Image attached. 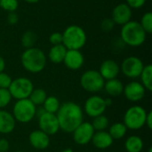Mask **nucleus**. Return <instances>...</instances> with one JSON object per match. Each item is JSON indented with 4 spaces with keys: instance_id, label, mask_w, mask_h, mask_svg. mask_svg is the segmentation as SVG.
I'll return each instance as SVG.
<instances>
[{
    "instance_id": "nucleus-33",
    "label": "nucleus",
    "mask_w": 152,
    "mask_h": 152,
    "mask_svg": "<svg viewBox=\"0 0 152 152\" xmlns=\"http://www.w3.org/2000/svg\"><path fill=\"white\" fill-rule=\"evenodd\" d=\"M115 25L116 24L111 20V18H106V19L102 20V21L101 22V28L105 32H109L114 28Z\"/></svg>"
},
{
    "instance_id": "nucleus-13",
    "label": "nucleus",
    "mask_w": 152,
    "mask_h": 152,
    "mask_svg": "<svg viewBox=\"0 0 152 152\" xmlns=\"http://www.w3.org/2000/svg\"><path fill=\"white\" fill-rule=\"evenodd\" d=\"M123 94L126 100L131 102H138L142 101L146 94V89L138 81H131L124 86Z\"/></svg>"
},
{
    "instance_id": "nucleus-22",
    "label": "nucleus",
    "mask_w": 152,
    "mask_h": 152,
    "mask_svg": "<svg viewBox=\"0 0 152 152\" xmlns=\"http://www.w3.org/2000/svg\"><path fill=\"white\" fill-rule=\"evenodd\" d=\"M143 141L141 136L133 134L126 138L125 142V149L126 152H141L143 149Z\"/></svg>"
},
{
    "instance_id": "nucleus-26",
    "label": "nucleus",
    "mask_w": 152,
    "mask_h": 152,
    "mask_svg": "<svg viewBox=\"0 0 152 152\" xmlns=\"http://www.w3.org/2000/svg\"><path fill=\"white\" fill-rule=\"evenodd\" d=\"M47 96H48L47 93L43 88H34L32 93L30 94L28 99L31 101V102L35 106L40 107V106L43 105V103L45 102Z\"/></svg>"
},
{
    "instance_id": "nucleus-43",
    "label": "nucleus",
    "mask_w": 152,
    "mask_h": 152,
    "mask_svg": "<svg viewBox=\"0 0 152 152\" xmlns=\"http://www.w3.org/2000/svg\"><path fill=\"white\" fill-rule=\"evenodd\" d=\"M148 152H152V147H150L149 150H148Z\"/></svg>"
},
{
    "instance_id": "nucleus-1",
    "label": "nucleus",
    "mask_w": 152,
    "mask_h": 152,
    "mask_svg": "<svg viewBox=\"0 0 152 152\" xmlns=\"http://www.w3.org/2000/svg\"><path fill=\"white\" fill-rule=\"evenodd\" d=\"M60 130L72 134V132L84 121L83 108L74 102H66L61 104L56 113Z\"/></svg>"
},
{
    "instance_id": "nucleus-8",
    "label": "nucleus",
    "mask_w": 152,
    "mask_h": 152,
    "mask_svg": "<svg viewBox=\"0 0 152 152\" xmlns=\"http://www.w3.org/2000/svg\"><path fill=\"white\" fill-rule=\"evenodd\" d=\"M34 88V84L28 77H19L12 79L8 91L10 92L12 98L18 101L22 99H28Z\"/></svg>"
},
{
    "instance_id": "nucleus-35",
    "label": "nucleus",
    "mask_w": 152,
    "mask_h": 152,
    "mask_svg": "<svg viewBox=\"0 0 152 152\" xmlns=\"http://www.w3.org/2000/svg\"><path fill=\"white\" fill-rule=\"evenodd\" d=\"M126 4L133 10V9H140L142 8L145 3L146 0H126Z\"/></svg>"
},
{
    "instance_id": "nucleus-40",
    "label": "nucleus",
    "mask_w": 152,
    "mask_h": 152,
    "mask_svg": "<svg viewBox=\"0 0 152 152\" xmlns=\"http://www.w3.org/2000/svg\"><path fill=\"white\" fill-rule=\"evenodd\" d=\"M105 104H106V106L108 108L109 106H110L112 104V100L110 98H106L105 99Z\"/></svg>"
},
{
    "instance_id": "nucleus-15",
    "label": "nucleus",
    "mask_w": 152,
    "mask_h": 152,
    "mask_svg": "<svg viewBox=\"0 0 152 152\" xmlns=\"http://www.w3.org/2000/svg\"><path fill=\"white\" fill-rule=\"evenodd\" d=\"M28 142L32 148L37 151L46 150L51 142L50 136L39 129L33 130L28 134Z\"/></svg>"
},
{
    "instance_id": "nucleus-36",
    "label": "nucleus",
    "mask_w": 152,
    "mask_h": 152,
    "mask_svg": "<svg viewBox=\"0 0 152 152\" xmlns=\"http://www.w3.org/2000/svg\"><path fill=\"white\" fill-rule=\"evenodd\" d=\"M6 20H7L8 24H10V25H15L19 21V15L15 12H8L7 17H6Z\"/></svg>"
},
{
    "instance_id": "nucleus-41",
    "label": "nucleus",
    "mask_w": 152,
    "mask_h": 152,
    "mask_svg": "<svg viewBox=\"0 0 152 152\" xmlns=\"http://www.w3.org/2000/svg\"><path fill=\"white\" fill-rule=\"evenodd\" d=\"M26 3H28V4H36L37 2H39L40 0H24Z\"/></svg>"
},
{
    "instance_id": "nucleus-29",
    "label": "nucleus",
    "mask_w": 152,
    "mask_h": 152,
    "mask_svg": "<svg viewBox=\"0 0 152 152\" xmlns=\"http://www.w3.org/2000/svg\"><path fill=\"white\" fill-rule=\"evenodd\" d=\"M142 28L144 29V31L147 34H151L152 32V12H145L142 18L141 21L139 22Z\"/></svg>"
},
{
    "instance_id": "nucleus-39",
    "label": "nucleus",
    "mask_w": 152,
    "mask_h": 152,
    "mask_svg": "<svg viewBox=\"0 0 152 152\" xmlns=\"http://www.w3.org/2000/svg\"><path fill=\"white\" fill-rule=\"evenodd\" d=\"M5 66H6V63H5V61L4 59L0 55V73L4 71L5 69Z\"/></svg>"
},
{
    "instance_id": "nucleus-20",
    "label": "nucleus",
    "mask_w": 152,
    "mask_h": 152,
    "mask_svg": "<svg viewBox=\"0 0 152 152\" xmlns=\"http://www.w3.org/2000/svg\"><path fill=\"white\" fill-rule=\"evenodd\" d=\"M103 89L110 97H118L123 94L124 85L118 78H114L105 81Z\"/></svg>"
},
{
    "instance_id": "nucleus-37",
    "label": "nucleus",
    "mask_w": 152,
    "mask_h": 152,
    "mask_svg": "<svg viewBox=\"0 0 152 152\" xmlns=\"http://www.w3.org/2000/svg\"><path fill=\"white\" fill-rule=\"evenodd\" d=\"M10 150V142L5 138H0V152H8Z\"/></svg>"
},
{
    "instance_id": "nucleus-28",
    "label": "nucleus",
    "mask_w": 152,
    "mask_h": 152,
    "mask_svg": "<svg viewBox=\"0 0 152 152\" xmlns=\"http://www.w3.org/2000/svg\"><path fill=\"white\" fill-rule=\"evenodd\" d=\"M91 124H92L95 132L106 131L110 126V120H109L107 116L102 114V115H100L98 117L94 118Z\"/></svg>"
},
{
    "instance_id": "nucleus-23",
    "label": "nucleus",
    "mask_w": 152,
    "mask_h": 152,
    "mask_svg": "<svg viewBox=\"0 0 152 152\" xmlns=\"http://www.w3.org/2000/svg\"><path fill=\"white\" fill-rule=\"evenodd\" d=\"M127 128L123 122H116L109 126V134L115 140H121L123 139L127 133Z\"/></svg>"
},
{
    "instance_id": "nucleus-5",
    "label": "nucleus",
    "mask_w": 152,
    "mask_h": 152,
    "mask_svg": "<svg viewBox=\"0 0 152 152\" xmlns=\"http://www.w3.org/2000/svg\"><path fill=\"white\" fill-rule=\"evenodd\" d=\"M11 113L16 122L28 124L35 118L37 115V106H35L29 99L18 100L13 104Z\"/></svg>"
},
{
    "instance_id": "nucleus-34",
    "label": "nucleus",
    "mask_w": 152,
    "mask_h": 152,
    "mask_svg": "<svg viewBox=\"0 0 152 152\" xmlns=\"http://www.w3.org/2000/svg\"><path fill=\"white\" fill-rule=\"evenodd\" d=\"M49 42L52 45L62 44V33H61V32L52 33L49 37Z\"/></svg>"
},
{
    "instance_id": "nucleus-31",
    "label": "nucleus",
    "mask_w": 152,
    "mask_h": 152,
    "mask_svg": "<svg viewBox=\"0 0 152 152\" xmlns=\"http://www.w3.org/2000/svg\"><path fill=\"white\" fill-rule=\"evenodd\" d=\"M12 99L8 89L0 88V110H4L11 103Z\"/></svg>"
},
{
    "instance_id": "nucleus-32",
    "label": "nucleus",
    "mask_w": 152,
    "mask_h": 152,
    "mask_svg": "<svg viewBox=\"0 0 152 152\" xmlns=\"http://www.w3.org/2000/svg\"><path fill=\"white\" fill-rule=\"evenodd\" d=\"M12 81V78L10 77L9 74L5 73L4 71L0 73V88L8 89Z\"/></svg>"
},
{
    "instance_id": "nucleus-12",
    "label": "nucleus",
    "mask_w": 152,
    "mask_h": 152,
    "mask_svg": "<svg viewBox=\"0 0 152 152\" xmlns=\"http://www.w3.org/2000/svg\"><path fill=\"white\" fill-rule=\"evenodd\" d=\"M95 131L90 122L83 121L73 132L72 138L77 145L85 146L91 142Z\"/></svg>"
},
{
    "instance_id": "nucleus-42",
    "label": "nucleus",
    "mask_w": 152,
    "mask_h": 152,
    "mask_svg": "<svg viewBox=\"0 0 152 152\" xmlns=\"http://www.w3.org/2000/svg\"><path fill=\"white\" fill-rule=\"evenodd\" d=\"M61 152H74V151H73V150H72V149H70V148H66V149L62 150Z\"/></svg>"
},
{
    "instance_id": "nucleus-3",
    "label": "nucleus",
    "mask_w": 152,
    "mask_h": 152,
    "mask_svg": "<svg viewBox=\"0 0 152 152\" xmlns=\"http://www.w3.org/2000/svg\"><path fill=\"white\" fill-rule=\"evenodd\" d=\"M147 33L136 20H130L122 26L120 29L121 41L131 47H139L144 44Z\"/></svg>"
},
{
    "instance_id": "nucleus-30",
    "label": "nucleus",
    "mask_w": 152,
    "mask_h": 152,
    "mask_svg": "<svg viewBox=\"0 0 152 152\" xmlns=\"http://www.w3.org/2000/svg\"><path fill=\"white\" fill-rule=\"evenodd\" d=\"M19 1L18 0H0V8L3 10L12 12L18 9Z\"/></svg>"
},
{
    "instance_id": "nucleus-44",
    "label": "nucleus",
    "mask_w": 152,
    "mask_h": 152,
    "mask_svg": "<svg viewBox=\"0 0 152 152\" xmlns=\"http://www.w3.org/2000/svg\"><path fill=\"white\" fill-rule=\"evenodd\" d=\"M15 152H24V151H15Z\"/></svg>"
},
{
    "instance_id": "nucleus-4",
    "label": "nucleus",
    "mask_w": 152,
    "mask_h": 152,
    "mask_svg": "<svg viewBox=\"0 0 152 152\" xmlns=\"http://www.w3.org/2000/svg\"><path fill=\"white\" fill-rule=\"evenodd\" d=\"M87 41L85 29L78 25H70L62 32V45L67 50H80Z\"/></svg>"
},
{
    "instance_id": "nucleus-38",
    "label": "nucleus",
    "mask_w": 152,
    "mask_h": 152,
    "mask_svg": "<svg viewBox=\"0 0 152 152\" xmlns=\"http://www.w3.org/2000/svg\"><path fill=\"white\" fill-rule=\"evenodd\" d=\"M145 126L150 129H152V112L150 110L147 112V116H146V119H145Z\"/></svg>"
},
{
    "instance_id": "nucleus-25",
    "label": "nucleus",
    "mask_w": 152,
    "mask_h": 152,
    "mask_svg": "<svg viewBox=\"0 0 152 152\" xmlns=\"http://www.w3.org/2000/svg\"><path fill=\"white\" fill-rule=\"evenodd\" d=\"M61 103L60 100L56 96L51 95V96H47V98L45 99V102L42 105V108L45 112L56 114L61 107Z\"/></svg>"
},
{
    "instance_id": "nucleus-24",
    "label": "nucleus",
    "mask_w": 152,
    "mask_h": 152,
    "mask_svg": "<svg viewBox=\"0 0 152 152\" xmlns=\"http://www.w3.org/2000/svg\"><path fill=\"white\" fill-rule=\"evenodd\" d=\"M141 78V83L146 89V91H152V65H144V68L139 77Z\"/></svg>"
},
{
    "instance_id": "nucleus-6",
    "label": "nucleus",
    "mask_w": 152,
    "mask_h": 152,
    "mask_svg": "<svg viewBox=\"0 0 152 152\" xmlns=\"http://www.w3.org/2000/svg\"><path fill=\"white\" fill-rule=\"evenodd\" d=\"M147 110L140 105H133L129 107L123 118V123L128 130H140L145 126Z\"/></svg>"
},
{
    "instance_id": "nucleus-7",
    "label": "nucleus",
    "mask_w": 152,
    "mask_h": 152,
    "mask_svg": "<svg viewBox=\"0 0 152 152\" xmlns=\"http://www.w3.org/2000/svg\"><path fill=\"white\" fill-rule=\"evenodd\" d=\"M105 80L101 76L98 70L88 69L85 71L80 77V86L81 87L90 93L96 94L103 89Z\"/></svg>"
},
{
    "instance_id": "nucleus-27",
    "label": "nucleus",
    "mask_w": 152,
    "mask_h": 152,
    "mask_svg": "<svg viewBox=\"0 0 152 152\" xmlns=\"http://www.w3.org/2000/svg\"><path fill=\"white\" fill-rule=\"evenodd\" d=\"M37 38H38V37L35 31L28 30L22 34L21 38H20V44H21L22 47L25 49L31 48V47L35 46V45L37 41Z\"/></svg>"
},
{
    "instance_id": "nucleus-21",
    "label": "nucleus",
    "mask_w": 152,
    "mask_h": 152,
    "mask_svg": "<svg viewBox=\"0 0 152 152\" xmlns=\"http://www.w3.org/2000/svg\"><path fill=\"white\" fill-rule=\"evenodd\" d=\"M66 53H67V48L62 44H61V45H52L46 56L51 62L54 64H60L63 62Z\"/></svg>"
},
{
    "instance_id": "nucleus-19",
    "label": "nucleus",
    "mask_w": 152,
    "mask_h": 152,
    "mask_svg": "<svg viewBox=\"0 0 152 152\" xmlns=\"http://www.w3.org/2000/svg\"><path fill=\"white\" fill-rule=\"evenodd\" d=\"M91 142L98 150H107L112 146L114 140L108 131H98L94 133Z\"/></svg>"
},
{
    "instance_id": "nucleus-17",
    "label": "nucleus",
    "mask_w": 152,
    "mask_h": 152,
    "mask_svg": "<svg viewBox=\"0 0 152 152\" xmlns=\"http://www.w3.org/2000/svg\"><path fill=\"white\" fill-rule=\"evenodd\" d=\"M98 71L103 79L107 81L118 77L120 73V66L116 61L109 59L102 62Z\"/></svg>"
},
{
    "instance_id": "nucleus-9",
    "label": "nucleus",
    "mask_w": 152,
    "mask_h": 152,
    "mask_svg": "<svg viewBox=\"0 0 152 152\" xmlns=\"http://www.w3.org/2000/svg\"><path fill=\"white\" fill-rule=\"evenodd\" d=\"M36 117H37L39 130L45 133L49 136L54 135L60 131L56 114L45 112L43 108H40L38 110L37 109Z\"/></svg>"
},
{
    "instance_id": "nucleus-16",
    "label": "nucleus",
    "mask_w": 152,
    "mask_h": 152,
    "mask_svg": "<svg viewBox=\"0 0 152 152\" xmlns=\"http://www.w3.org/2000/svg\"><path fill=\"white\" fill-rule=\"evenodd\" d=\"M62 63L70 70H78L85 63L84 54L80 50H67Z\"/></svg>"
},
{
    "instance_id": "nucleus-14",
    "label": "nucleus",
    "mask_w": 152,
    "mask_h": 152,
    "mask_svg": "<svg viewBox=\"0 0 152 152\" xmlns=\"http://www.w3.org/2000/svg\"><path fill=\"white\" fill-rule=\"evenodd\" d=\"M133 10L126 4L121 3L116 5L111 12V20L115 24L123 26L132 20Z\"/></svg>"
},
{
    "instance_id": "nucleus-18",
    "label": "nucleus",
    "mask_w": 152,
    "mask_h": 152,
    "mask_svg": "<svg viewBox=\"0 0 152 152\" xmlns=\"http://www.w3.org/2000/svg\"><path fill=\"white\" fill-rule=\"evenodd\" d=\"M16 121L11 112L5 110H0V134H10L16 126Z\"/></svg>"
},
{
    "instance_id": "nucleus-2",
    "label": "nucleus",
    "mask_w": 152,
    "mask_h": 152,
    "mask_svg": "<svg viewBox=\"0 0 152 152\" xmlns=\"http://www.w3.org/2000/svg\"><path fill=\"white\" fill-rule=\"evenodd\" d=\"M20 63L26 71L31 74H37L45 69L47 63V56L42 49L34 46L23 51L20 55Z\"/></svg>"
},
{
    "instance_id": "nucleus-11",
    "label": "nucleus",
    "mask_w": 152,
    "mask_h": 152,
    "mask_svg": "<svg viewBox=\"0 0 152 152\" xmlns=\"http://www.w3.org/2000/svg\"><path fill=\"white\" fill-rule=\"evenodd\" d=\"M106 109L107 106L105 104V98L94 94L86 100L84 103L83 111L84 114L87 115L89 118H94L95 117L104 114Z\"/></svg>"
},
{
    "instance_id": "nucleus-10",
    "label": "nucleus",
    "mask_w": 152,
    "mask_h": 152,
    "mask_svg": "<svg viewBox=\"0 0 152 152\" xmlns=\"http://www.w3.org/2000/svg\"><path fill=\"white\" fill-rule=\"evenodd\" d=\"M119 66L120 72H122L124 76L131 79H135L140 77L144 68V63L137 56H128L124 59Z\"/></svg>"
}]
</instances>
